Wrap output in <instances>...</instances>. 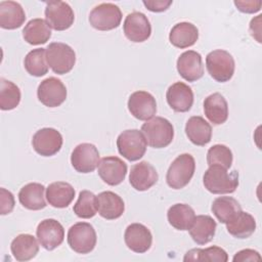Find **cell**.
<instances>
[{
    "label": "cell",
    "mask_w": 262,
    "mask_h": 262,
    "mask_svg": "<svg viewBox=\"0 0 262 262\" xmlns=\"http://www.w3.org/2000/svg\"><path fill=\"white\" fill-rule=\"evenodd\" d=\"M98 214L106 220H115L121 217L125 211L123 199L110 190L102 191L96 195Z\"/></svg>",
    "instance_id": "obj_21"
},
{
    "label": "cell",
    "mask_w": 262,
    "mask_h": 262,
    "mask_svg": "<svg viewBox=\"0 0 262 262\" xmlns=\"http://www.w3.org/2000/svg\"><path fill=\"white\" fill-rule=\"evenodd\" d=\"M74 213L83 219H89L96 215V195L90 190H82L73 208Z\"/></svg>",
    "instance_id": "obj_37"
},
{
    "label": "cell",
    "mask_w": 262,
    "mask_h": 262,
    "mask_svg": "<svg viewBox=\"0 0 262 262\" xmlns=\"http://www.w3.org/2000/svg\"><path fill=\"white\" fill-rule=\"evenodd\" d=\"M0 214L6 215L12 212L14 208V196L5 188H0Z\"/></svg>",
    "instance_id": "obj_39"
},
{
    "label": "cell",
    "mask_w": 262,
    "mask_h": 262,
    "mask_svg": "<svg viewBox=\"0 0 262 262\" xmlns=\"http://www.w3.org/2000/svg\"><path fill=\"white\" fill-rule=\"evenodd\" d=\"M124 241L131 251L142 254L149 250L152 243V235L150 230L143 224L132 223L125 230Z\"/></svg>",
    "instance_id": "obj_18"
},
{
    "label": "cell",
    "mask_w": 262,
    "mask_h": 262,
    "mask_svg": "<svg viewBox=\"0 0 262 262\" xmlns=\"http://www.w3.org/2000/svg\"><path fill=\"white\" fill-rule=\"evenodd\" d=\"M166 98L168 104L173 111L177 113H185L192 106L193 92L185 83L176 82L168 88Z\"/></svg>",
    "instance_id": "obj_20"
},
{
    "label": "cell",
    "mask_w": 262,
    "mask_h": 262,
    "mask_svg": "<svg viewBox=\"0 0 262 262\" xmlns=\"http://www.w3.org/2000/svg\"><path fill=\"white\" fill-rule=\"evenodd\" d=\"M159 179L155 167L146 161L139 162L131 167L129 182L131 186L138 191H145L154 186Z\"/></svg>",
    "instance_id": "obj_19"
},
{
    "label": "cell",
    "mask_w": 262,
    "mask_h": 262,
    "mask_svg": "<svg viewBox=\"0 0 262 262\" xmlns=\"http://www.w3.org/2000/svg\"><path fill=\"white\" fill-rule=\"evenodd\" d=\"M211 210L218 221L226 224L242 211V207L232 196H219L213 201Z\"/></svg>",
    "instance_id": "obj_33"
},
{
    "label": "cell",
    "mask_w": 262,
    "mask_h": 262,
    "mask_svg": "<svg viewBox=\"0 0 262 262\" xmlns=\"http://www.w3.org/2000/svg\"><path fill=\"white\" fill-rule=\"evenodd\" d=\"M46 59L50 69L57 75L72 71L76 62L74 49L66 43L52 42L46 48Z\"/></svg>",
    "instance_id": "obj_5"
},
{
    "label": "cell",
    "mask_w": 262,
    "mask_h": 262,
    "mask_svg": "<svg viewBox=\"0 0 262 262\" xmlns=\"http://www.w3.org/2000/svg\"><path fill=\"white\" fill-rule=\"evenodd\" d=\"M146 140L137 129L125 130L117 138V147L121 156L130 162L141 159L146 151Z\"/></svg>",
    "instance_id": "obj_6"
},
{
    "label": "cell",
    "mask_w": 262,
    "mask_h": 262,
    "mask_svg": "<svg viewBox=\"0 0 262 262\" xmlns=\"http://www.w3.org/2000/svg\"><path fill=\"white\" fill-rule=\"evenodd\" d=\"M228 260L227 253L217 246H212L207 249H191L189 250L183 261H218L226 262Z\"/></svg>",
    "instance_id": "obj_36"
},
{
    "label": "cell",
    "mask_w": 262,
    "mask_h": 262,
    "mask_svg": "<svg viewBox=\"0 0 262 262\" xmlns=\"http://www.w3.org/2000/svg\"><path fill=\"white\" fill-rule=\"evenodd\" d=\"M67 94L64 84L55 77H49L43 80L37 89L39 101L48 107L59 106L66 100Z\"/></svg>",
    "instance_id": "obj_12"
},
{
    "label": "cell",
    "mask_w": 262,
    "mask_h": 262,
    "mask_svg": "<svg viewBox=\"0 0 262 262\" xmlns=\"http://www.w3.org/2000/svg\"><path fill=\"white\" fill-rule=\"evenodd\" d=\"M62 136L54 128H42L32 138L33 148L42 157H51L57 154L62 146Z\"/></svg>",
    "instance_id": "obj_10"
},
{
    "label": "cell",
    "mask_w": 262,
    "mask_h": 262,
    "mask_svg": "<svg viewBox=\"0 0 262 262\" xmlns=\"http://www.w3.org/2000/svg\"><path fill=\"white\" fill-rule=\"evenodd\" d=\"M45 186L41 183L31 182L23 186L18 192V201L28 210L38 211L46 207L44 198Z\"/></svg>",
    "instance_id": "obj_25"
},
{
    "label": "cell",
    "mask_w": 262,
    "mask_h": 262,
    "mask_svg": "<svg viewBox=\"0 0 262 262\" xmlns=\"http://www.w3.org/2000/svg\"><path fill=\"white\" fill-rule=\"evenodd\" d=\"M96 241L95 229L87 222L75 223L68 231V244L78 254L92 252L96 246Z\"/></svg>",
    "instance_id": "obj_7"
},
{
    "label": "cell",
    "mask_w": 262,
    "mask_h": 262,
    "mask_svg": "<svg viewBox=\"0 0 262 262\" xmlns=\"http://www.w3.org/2000/svg\"><path fill=\"white\" fill-rule=\"evenodd\" d=\"M128 110L134 118L147 121L157 113L156 98L147 91H135L128 99Z\"/></svg>",
    "instance_id": "obj_15"
},
{
    "label": "cell",
    "mask_w": 262,
    "mask_h": 262,
    "mask_svg": "<svg viewBox=\"0 0 262 262\" xmlns=\"http://www.w3.org/2000/svg\"><path fill=\"white\" fill-rule=\"evenodd\" d=\"M232 152L229 147L224 144H215L211 146L207 152V163L209 166L219 165L229 169L232 164Z\"/></svg>",
    "instance_id": "obj_38"
},
{
    "label": "cell",
    "mask_w": 262,
    "mask_h": 262,
    "mask_svg": "<svg viewBox=\"0 0 262 262\" xmlns=\"http://www.w3.org/2000/svg\"><path fill=\"white\" fill-rule=\"evenodd\" d=\"M236 8L245 13H255L261 9V1H234Z\"/></svg>",
    "instance_id": "obj_41"
},
{
    "label": "cell",
    "mask_w": 262,
    "mask_h": 262,
    "mask_svg": "<svg viewBox=\"0 0 262 262\" xmlns=\"http://www.w3.org/2000/svg\"><path fill=\"white\" fill-rule=\"evenodd\" d=\"M185 133L194 145L204 146L211 141L212 127L203 117L192 116L185 124Z\"/></svg>",
    "instance_id": "obj_22"
},
{
    "label": "cell",
    "mask_w": 262,
    "mask_h": 262,
    "mask_svg": "<svg viewBox=\"0 0 262 262\" xmlns=\"http://www.w3.org/2000/svg\"><path fill=\"white\" fill-rule=\"evenodd\" d=\"M177 71L187 82H195L204 75L202 56L199 52L187 50L181 53L177 59Z\"/></svg>",
    "instance_id": "obj_17"
},
{
    "label": "cell",
    "mask_w": 262,
    "mask_h": 262,
    "mask_svg": "<svg viewBox=\"0 0 262 262\" xmlns=\"http://www.w3.org/2000/svg\"><path fill=\"white\" fill-rule=\"evenodd\" d=\"M123 31L128 40L134 43H140L150 37L151 26L144 13L134 11L126 16Z\"/></svg>",
    "instance_id": "obj_13"
},
{
    "label": "cell",
    "mask_w": 262,
    "mask_h": 262,
    "mask_svg": "<svg viewBox=\"0 0 262 262\" xmlns=\"http://www.w3.org/2000/svg\"><path fill=\"white\" fill-rule=\"evenodd\" d=\"M206 67L209 75L215 81L224 83L232 78L235 62L232 55L228 51L216 49L207 54Z\"/></svg>",
    "instance_id": "obj_4"
},
{
    "label": "cell",
    "mask_w": 262,
    "mask_h": 262,
    "mask_svg": "<svg viewBox=\"0 0 262 262\" xmlns=\"http://www.w3.org/2000/svg\"><path fill=\"white\" fill-rule=\"evenodd\" d=\"M146 143L154 148H164L168 146L174 137L172 123L162 117H152L141 126Z\"/></svg>",
    "instance_id": "obj_2"
},
{
    "label": "cell",
    "mask_w": 262,
    "mask_h": 262,
    "mask_svg": "<svg viewBox=\"0 0 262 262\" xmlns=\"http://www.w3.org/2000/svg\"><path fill=\"white\" fill-rule=\"evenodd\" d=\"M122 20V11L114 3H101L89 14L90 25L98 31H111L118 28Z\"/></svg>",
    "instance_id": "obj_8"
},
{
    "label": "cell",
    "mask_w": 262,
    "mask_h": 262,
    "mask_svg": "<svg viewBox=\"0 0 262 262\" xmlns=\"http://www.w3.org/2000/svg\"><path fill=\"white\" fill-rule=\"evenodd\" d=\"M23 37L31 45L45 44L51 37V30L43 18H33L25 26Z\"/></svg>",
    "instance_id": "obj_31"
},
{
    "label": "cell",
    "mask_w": 262,
    "mask_h": 262,
    "mask_svg": "<svg viewBox=\"0 0 262 262\" xmlns=\"http://www.w3.org/2000/svg\"><path fill=\"white\" fill-rule=\"evenodd\" d=\"M195 218L193 209L187 204H175L167 212L169 224L177 230H188Z\"/></svg>",
    "instance_id": "obj_30"
},
{
    "label": "cell",
    "mask_w": 262,
    "mask_h": 262,
    "mask_svg": "<svg viewBox=\"0 0 262 262\" xmlns=\"http://www.w3.org/2000/svg\"><path fill=\"white\" fill-rule=\"evenodd\" d=\"M216 221L209 215L195 216L192 225L190 226L189 234L198 245H206L210 243L216 232Z\"/></svg>",
    "instance_id": "obj_28"
},
{
    "label": "cell",
    "mask_w": 262,
    "mask_h": 262,
    "mask_svg": "<svg viewBox=\"0 0 262 262\" xmlns=\"http://www.w3.org/2000/svg\"><path fill=\"white\" fill-rule=\"evenodd\" d=\"M127 174V164L115 156L104 157L98 164V175L103 182L111 186L123 182Z\"/></svg>",
    "instance_id": "obj_16"
},
{
    "label": "cell",
    "mask_w": 262,
    "mask_h": 262,
    "mask_svg": "<svg viewBox=\"0 0 262 262\" xmlns=\"http://www.w3.org/2000/svg\"><path fill=\"white\" fill-rule=\"evenodd\" d=\"M227 170L219 165L209 166L203 177L205 188L214 194L234 192L238 186V173Z\"/></svg>",
    "instance_id": "obj_1"
},
{
    "label": "cell",
    "mask_w": 262,
    "mask_h": 262,
    "mask_svg": "<svg viewBox=\"0 0 262 262\" xmlns=\"http://www.w3.org/2000/svg\"><path fill=\"white\" fill-rule=\"evenodd\" d=\"M172 4V1H163V0H156V1H143V5L152 12H162L167 10L170 5Z\"/></svg>",
    "instance_id": "obj_42"
},
{
    "label": "cell",
    "mask_w": 262,
    "mask_h": 262,
    "mask_svg": "<svg viewBox=\"0 0 262 262\" xmlns=\"http://www.w3.org/2000/svg\"><path fill=\"white\" fill-rule=\"evenodd\" d=\"M21 94L17 85L13 82L0 79V108L10 111L15 108L20 102Z\"/></svg>",
    "instance_id": "obj_35"
},
{
    "label": "cell",
    "mask_w": 262,
    "mask_h": 262,
    "mask_svg": "<svg viewBox=\"0 0 262 262\" xmlns=\"http://www.w3.org/2000/svg\"><path fill=\"white\" fill-rule=\"evenodd\" d=\"M11 254L17 261H29L39 252V244L35 236L28 233L18 234L10 245Z\"/></svg>",
    "instance_id": "obj_29"
},
{
    "label": "cell",
    "mask_w": 262,
    "mask_h": 262,
    "mask_svg": "<svg viewBox=\"0 0 262 262\" xmlns=\"http://www.w3.org/2000/svg\"><path fill=\"white\" fill-rule=\"evenodd\" d=\"M40 245L47 251H52L61 245L64 238L63 226L55 219L42 220L36 229Z\"/></svg>",
    "instance_id": "obj_14"
},
{
    "label": "cell",
    "mask_w": 262,
    "mask_h": 262,
    "mask_svg": "<svg viewBox=\"0 0 262 262\" xmlns=\"http://www.w3.org/2000/svg\"><path fill=\"white\" fill-rule=\"evenodd\" d=\"M195 170L194 158L189 154H182L178 156L170 165L166 181L173 189H181L186 186L191 180Z\"/></svg>",
    "instance_id": "obj_3"
},
{
    "label": "cell",
    "mask_w": 262,
    "mask_h": 262,
    "mask_svg": "<svg viewBox=\"0 0 262 262\" xmlns=\"http://www.w3.org/2000/svg\"><path fill=\"white\" fill-rule=\"evenodd\" d=\"M232 260L234 262H244V261H260L261 260V256L260 254L252 249H245L242 250L239 252H237Z\"/></svg>",
    "instance_id": "obj_40"
},
{
    "label": "cell",
    "mask_w": 262,
    "mask_h": 262,
    "mask_svg": "<svg viewBox=\"0 0 262 262\" xmlns=\"http://www.w3.org/2000/svg\"><path fill=\"white\" fill-rule=\"evenodd\" d=\"M204 112L214 125H221L228 118V104L224 96L218 92L210 94L204 100Z\"/></svg>",
    "instance_id": "obj_23"
},
{
    "label": "cell",
    "mask_w": 262,
    "mask_h": 262,
    "mask_svg": "<svg viewBox=\"0 0 262 262\" xmlns=\"http://www.w3.org/2000/svg\"><path fill=\"white\" fill-rule=\"evenodd\" d=\"M226 229L233 237L248 238L256 229V221L251 214L242 210L226 223Z\"/></svg>",
    "instance_id": "obj_32"
},
{
    "label": "cell",
    "mask_w": 262,
    "mask_h": 262,
    "mask_svg": "<svg viewBox=\"0 0 262 262\" xmlns=\"http://www.w3.org/2000/svg\"><path fill=\"white\" fill-rule=\"evenodd\" d=\"M75 198L74 187L64 181H55L46 188V199L54 208H67Z\"/></svg>",
    "instance_id": "obj_27"
},
{
    "label": "cell",
    "mask_w": 262,
    "mask_h": 262,
    "mask_svg": "<svg viewBox=\"0 0 262 262\" xmlns=\"http://www.w3.org/2000/svg\"><path fill=\"white\" fill-rule=\"evenodd\" d=\"M26 20V13L21 5L15 1L0 2V27L5 30L20 28Z\"/></svg>",
    "instance_id": "obj_24"
},
{
    "label": "cell",
    "mask_w": 262,
    "mask_h": 262,
    "mask_svg": "<svg viewBox=\"0 0 262 262\" xmlns=\"http://www.w3.org/2000/svg\"><path fill=\"white\" fill-rule=\"evenodd\" d=\"M45 17L49 27L55 31L70 29L75 20V14L72 7L63 1L46 2Z\"/></svg>",
    "instance_id": "obj_9"
},
{
    "label": "cell",
    "mask_w": 262,
    "mask_h": 262,
    "mask_svg": "<svg viewBox=\"0 0 262 262\" xmlns=\"http://www.w3.org/2000/svg\"><path fill=\"white\" fill-rule=\"evenodd\" d=\"M46 61V48H36L26 55L24 66L31 76L42 77L48 72V63Z\"/></svg>",
    "instance_id": "obj_34"
},
{
    "label": "cell",
    "mask_w": 262,
    "mask_h": 262,
    "mask_svg": "<svg viewBox=\"0 0 262 262\" xmlns=\"http://www.w3.org/2000/svg\"><path fill=\"white\" fill-rule=\"evenodd\" d=\"M199 39L198 28L187 21L176 24L170 31L169 40L171 44L177 48L184 49L192 46Z\"/></svg>",
    "instance_id": "obj_26"
},
{
    "label": "cell",
    "mask_w": 262,
    "mask_h": 262,
    "mask_svg": "<svg viewBox=\"0 0 262 262\" xmlns=\"http://www.w3.org/2000/svg\"><path fill=\"white\" fill-rule=\"evenodd\" d=\"M73 168L79 173H91L99 164V152L92 143L78 144L71 155Z\"/></svg>",
    "instance_id": "obj_11"
}]
</instances>
